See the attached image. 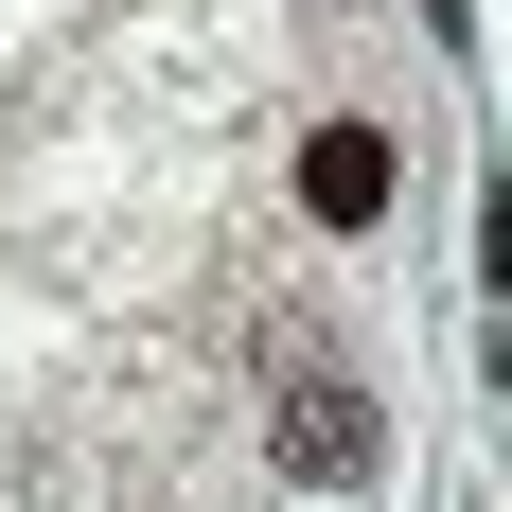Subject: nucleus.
<instances>
[{
	"label": "nucleus",
	"instance_id": "f257e3e1",
	"mask_svg": "<svg viewBox=\"0 0 512 512\" xmlns=\"http://www.w3.org/2000/svg\"><path fill=\"white\" fill-rule=\"evenodd\" d=\"M265 460L301 477V495H371V477H389V424H371V389H354V371H283Z\"/></svg>",
	"mask_w": 512,
	"mask_h": 512
},
{
	"label": "nucleus",
	"instance_id": "f03ea898",
	"mask_svg": "<svg viewBox=\"0 0 512 512\" xmlns=\"http://www.w3.org/2000/svg\"><path fill=\"white\" fill-rule=\"evenodd\" d=\"M389 195H407V142H389V124H318L301 142V212L318 230H371Z\"/></svg>",
	"mask_w": 512,
	"mask_h": 512
}]
</instances>
